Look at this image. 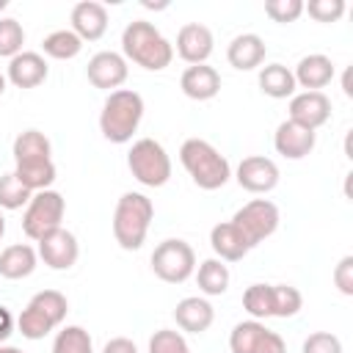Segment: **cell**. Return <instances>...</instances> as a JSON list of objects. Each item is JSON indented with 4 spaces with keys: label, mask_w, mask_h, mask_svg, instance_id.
I'll list each match as a JSON object with an SVG mask.
<instances>
[{
    "label": "cell",
    "mask_w": 353,
    "mask_h": 353,
    "mask_svg": "<svg viewBox=\"0 0 353 353\" xmlns=\"http://www.w3.org/2000/svg\"><path fill=\"white\" fill-rule=\"evenodd\" d=\"M121 52H124V61H132L146 72H160L174 58L171 41L146 19H135L124 28Z\"/></svg>",
    "instance_id": "cell-1"
},
{
    "label": "cell",
    "mask_w": 353,
    "mask_h": 353,
    "mask_svg": "<svg viewBox=\"0 0 353 353\" xmlns=\"http://www.w3.org/2000/svg\"><path fill=\"white\" fill-rule=\"evenodd\" d=\"M143 119V97L132 88L110 91L102 113H99V132L110 143H127L132 141V132L138 130Z\"/></svg>",
    "instance_id": "cell-2"
},
{
    "label": "cell",
    "mask_w": 353,
    "mask_h": 353,
    "mask_svg": "<svg viewBox=\"0 0 353 353\" xmlns=\"http://www.w3.org/2000/svg\"><path fill=\"white\" fill-rule=\"evenodd\" d=\"M179 163L201 190H218L232 176L229 160L210 141H201V138H188L179 146Z\"/></svg>",
    "instance_id": "cell-3"
},
{
    "label": "cell",
    "mask_w": 353,
    "mask_h": 353,
    "mask_svg": "<svg viewBox=\"0 0 353 353\" xmlns=\"http://www.w3.org/2000/svg\"><path fill=\"white\" fill-rule=\"evenodd\" d=\"M154 218V204L152 199H146L143 193H124L116 201V212H113V237L124 251H138L146 240L149 223Z\"/></svg>",
    "instance_id": "cell-4"
},
{
    "label": "cell",
    "mask_w": 353,
    "mask_h": 353,
    "mask_svg": "<svg viewBox=\"0 0 353 353\" xmlns=\"http://www.w3.org/2000/svg\"><path fill=\"white\" fill-rule=\"evenodd\" d=\"M127 168L146 188H163L171 179V157L154 138H141L127 152Z\"/></svg>",
    "instance_id": "cell-5"
},
{
    "label": "cell",
    "mask_w": 353,
    "mask_h": 353,
    "mask_svg": "<svg viewBox=\"0 0 353 353\" xmlns=\"http://www.w3.org/2000/svg\"><path fill=\"white\" fill-rule=\"evenodd\" d=\"M63 212H66V201L58 190H39L30 196L28 207H25V215H22V232L30 237V240H41L44 234L61 229V221H63Z\"/></svg>",
    "instance_id": "cell-6"
},
{
    "label": "cell",
    "mask_w": 353,
    "mask_h": 353,
    "mask_svg": "<svg viewBox=\"0 0 353 353\" xmlns=\"http://www.w3.org/2000/svg\"><path fill=\"white\" fill-rule=\"evenodd\" d=\"M152 270L160 281L168 284H182L193 276L196 270V251L190 248V243L171 237L163 240L154 251H152Z\"/></svg>",
    "instance_id": "cell-7"
},
{
    "label": "cell",
    "mask_w": 353,
    "mask_h": 353,
    "mask_svg": "<svg viewBox=\"0 0 353 353\" xmlns=\"http://www.w3.org/2000/svg\"><path fill=\"white\" fill-rule=\"evenodd\" d=\"M279 221H281L279 207L273 201H268V199H254V201L243 204L232 218V223L237 226V232L245 237V243L251 248L265 243L279 229Z\"/></svg>",
    "instance_id": "cell-8"
},
{
    "label": "cell",
    "mask_w": 353,
    "mask_h": 353,
    "mask_svg": "<svg viewBox=\"0 0 353 353\" xmlns=\"http://www.w3.org/2000/svg\"><path fill=\"white\" fill-rule=\"evenodd\" d=\"M234 179L248 193H270L279 185V165L270 157L251 154V157L240 160V165L234 171Z\"/></svg>",
    "instance_id": "cell-9"
},
{
    "label": "cell",
    "mask_w": 353,
    "mask_h": 353,
    "mask_svg": "<svg viewBox=\"0 0 353 353\" xmlns=\"http://www.w3.org/2000/svg\"><path fill=\"white\" fill-rule=\"evenodd\" d=\"M39 256L52 270H69L80 256L77 237L69 229L61 226V229H55V232H50V234H44L39 240Z\"/></svg>",
    "instance_id": "cell-10"
},
{
    "label": "cell",
    "mask_w": 353,
    "mask_h": 353,
    "mask_svg": "<svg viewBox=\"0 0 353 353\" xmlns=\"http://www.w3.org/2000/svg\"><path fill=\"white\" fill-rule=\"evenodd\" d=\"M127 61L124 55L113 52V50H102L97 52L88 66H85V74H88V83L94 88H102V91H119V85L127 80Z\"/></svg>",
    "instance_id": "cell-11"
},
{
    "label": "cell",
    "mask_w": 353,
    "mask_h": 353,
    "mask_svg": "<svg viewBox=\"0 0 353 353\" xmlns=\"http://www.w3.org/2000/svg\"><path fill=\"white\" fill-rule=\"evenodd\" d=\"M331 119V99L323 91H301L290 97V121L317 130Z\"/></svg>",
    "instance_id": "cell-12"
},
{
    "label": "cell",
    "mask_w": 353,
    "mask_h": 353,
    "mask_svg": "<svg viewBox=\"0 0 353 353\" xmlns=\"http://www.w3.org/2000/svg\"><path fill=\"white\" fill-rule=\"evenodd\" d=\"M215 50V39H212V30L201 22H188L179 28L176 33V55L196 66V63H207V58L212 55Z\"/></svg>",
    "instance_id": "cell-13"
},
{
    "label": "cell",
    "mask_w": 353,
    "mask_h": 353,
    "mask_svg": "<svg viewBox=\"0 0 353 353\" xmlns=\"http://www.w3.org/2000/svg\"><path fill=\"white\" fill-rule=\"evenodd\" d=\"M314 143H317V135H314V130H306V127H301V124H295V121H281L279 127H276V135H273V146H276V152L281 154V157H287V160H303L312 149H314Z\"/></svg>",
    "instance_id": "cell-14"
},
{
    "label": "cell",
    "mask_w": 353,
    "mask_h": 353,
    "mask_svg": "<svg viewBox=\"0 0 353 353\" xmlns=\"http://www.w3.org/2000/svg\"><path fill=\"white\" fill-rule=\"evenodd\" d=\"M72 30L80 41H97L108 30V8L97 0H83L72 8Z\"/></svg>",
    "instance_id": "cell-15"
},
{
    "label": "cell",
    "mask_w": 353,
    "mask_h": 353,
    "mask_svg": "<svg viewBox=\"0 0 353 353\" xmlns=\"http://www.w3.org/2000/svg\"><path fill=\"white\" fill-rule=\"evenodd\" d=\"M6 80L11 85H17V88H36V85H41L47 80V61H44V55L22 50L19 55H14L8 61Z\"/></svg>",
    "instance_id": "cell-16"
},
{
    "label": "cell",
    "mask_w": 353,
    "mask_h": 353,
    "mask_svg": "<svg viewBox=\"0 0 353 353\" xmlns=\"http://www.w3.org/2000/svg\"><path fill=\"white\" fill-rule=\"evenodd\" d=\"M179 88L188 99H196V102H207L212 97H218L221 91V74L207 66V63H196V66H188L179 77Z\"/></svg>",
    "instance_id": "cell-17"
},
{
    "label": "cell",
    "mask_w": 353,
    "mask_h": 353,
    "mask_svg": "<svg viewBox=\"0 0 353 353\" xmlns=\"http://www.w3.org/2000/svg\"><path fill=\"white\" fill-rule=\"evenodd\" d=\"M265 52H268V47H265V41H262L256 33H240V36H234V39L229 41V47H226V61H229L234 69H240V72H251V69L262 66Z\"/></svg>",
    "instance_id": "cell-18"
},
{
    "label": "cell",
    "mask_w": 353,
    "mask_h": 353,
    "mask_svg": "<svg viewBox=\"0 0 353 353\" xmlns=\"http://www.w3.org/2000/svg\"><path fill=\"white\" fill-rule=\"evenodd\" d=\"M174 320L182 331L188 334H204L212 320H215V312L210 306L207 298H199V295H190V298H182L174 309Z\"/></svg>",
    "instance_id": "cell-19"
},
{
    "label": "cell",
    "mask_w": 353,
    "mask_h": 353,
    "mask_svg": "<svg viewBox=\"0 0 353 353\" xmlns=\"http://www.w3.org/2000/svg\"><path fill=\"white\" fill-rule=\"evenodd\" d=\"M292 77H295V85H301L306 91H320L334 80V63L328 55H320V52L303 55L298 61Z\"/></svg>",
    "instance_id": "cell-20"
},
{
    "label": "cell",
    "mask_w": 353,
    "mask_h": 353,
    "mask_svg": "<svg viewBox=\"0 0 353 353\" xmlns=\"http://www.w3.org/2000/svg\"><path fill=\"white\" fill-rule=\"evenodd\" d=\"M210 245H212V251L218 254L221 262H240L251 251V245L245 243V237L237 232V226L232 221H223V223L212 226Z\"/></svg>",
    "instance_id": "cell-21"
},
{
    "label": "cell",
    "mask_w": 353,
    "mask_h": 353,
    "mask_svg": "<svg viewBox=\"0 0 353 353\" xmlns=\"http://www.w3.org/2000/svg\"><path fill=\"white\" fill-rule=\"evenodd\" d=\"M36 262H39V254L25 245V243H17V245H8L0 251V276L3 279H28L33 270H36Z\"/></svg>",
    "instance_id": "cell-22"
},
{
    "label": "cell",
    "mask_w": 353,
    "mask_h": 353,
    "mask_svg": "<svg viewBox=\"0 0 353 353\" xmlns=\"http://www.w3.org/2000/svg\"><path fill=\"white\" fill-rule=\"evenodd\" d=\"M50 154H52L50 138L44 132H39V130H25L14 141V160H17V165L44 163V160H50Z\"/></svg>",
    "instance_id": "cell-23"
},
{
    "label": "cell",
    "mask_w": 353,
    "mask_h": 353,
    "mask_svg": "<svg viewBox=\"0 0 353 353\" xmlns=\"http://www.w3.org/2000/svg\"><path fill=\"white\" fill-rule=\"evenodd\" d=\"M259 88L270 99H287L295 94V77L284 63H268L259 69Z\"/></svg>",
    "instance_id": "cell-24"
},
{
    "label": "cell",
    "mask_w": 353,
    "mask_h": 353,
    "mask_svg": "<svg viewBox=\"0 0 353 353\" xmlns=\"http://www.w3.org/2000/svg\"><path fill=\"white\" fill-rule=\"evenodd\" d=\"M41 50H44V55H50V58H55V61H69V58L80 55L83 41L77 39V33H74L72 28H69V30L61 28V30H52V33L44 36Z\"/></svg>",
    "instance_id": "cell-25"
},
{
    "label": "cell",
    "mask_w": 353,
    "mask_h": 353,
    "mask_svg": "<svg viewBox=\"0 0 353 353\" xmlns=\"http://www.w3.org/2000/svg\"><path fill=\"white\" fill-rule=\"evenodd\" d=\"M30 193H39V190H50V185L55 182V163L52 160H44V163H25V165H17L11 171Z\"/></svg>",
    "instance_id": "cell-26"
},
{
    "label": "cell",
    "mask_w": 353,
    "mask_h": 353,
    "mask_svg": "<svg viewBox=\"0 0 353 353\" xmlns=\"http://www.w3.org/2000/svg\"><path fill=\"white\" fill-rule=\"evenodd\" d=\"M196 281H199V290L204 295H223L229 290V268L218 256L215 259H204L199 265Z\"/></svg>",
    "instance_id": "cell-27"
},
{
    "label": "cell",
    "mask_w": 353,
    "mask_h": 353,
    "mask_svg": "<svg viewBox=\"0 0 353 353\" xmlns=\"http://www.w3.org/2000/svg\"><path fill=\"white\" fill-rule=\"evenodd\" d=\"M265 331L268 328L259 320H243V323H237L232 328V334H229V350L232 353H254Z\"/></svg>",
    "instance_id": "cell-28"
},
{
    "label": "cell",
    "mask_w": 353,
    "mask_h": 353,
    "mask_svg": "<svg viewBox=\"0 0 353 353\" xmlns=\"http://www.w3.org/2000/svg\"><path fill=\"white\" fill-rule=\"evenodd\" d=\"M30 306H36L52 325H61L63 317H66V312H69V301L58 290H41V292H36L30 298Z\"/></svg>",
    "instance_id": "cell-29"
},
{
    "label": "cell",
    "mask_w": 353,
    "mask_h": 353,
    "mask_svg": "<svg viewBox=\"0 0 353 353\" xmlns=\"http://www.w3.org/2000/svg\"><path fill=\"white\" fill-rule=\"evenodd\" d=\"M52 353H94V345L83 325H66L55 334Z\"/></svg>",
    "instance_id": "cell-30"
},
{
    "label": "cell",
    "mask_w": 353,
    "mask_h": 353,
    "mask_svg": "<svg viewBox=\"0 0 353 353\" xmlns=\"http://www.w3.org/2000/svg\"><path fill=\"white\" fill-rule=\"evenodd\" d=\"M243 309L251 314V320L273 317V292H270V284H251L243 292Z\"/></svg>",
    "instance_id": "cell-31"
},
{
    "label": "cell",
    "mask_w": 353,
    "mask_h": 353,
    "mask_svg": "<svg viewBox=\"0 0 353 353\" xmlns=\"http://www.w3.org/2000/svg\"><path fill=\"white\" fill-rule=\"evenodd\" d=\"M270 292H273V317H295L303 306V298L295 287L290 284H270Z\"/></svg>",
    "instance_id": "cell-32"
},
{
    "label": "cell",
    "mask_w": 353,
    "mask_h": 353,
    "mask_svg": "<svg viewBox=\"0 0 353 353\" xmlns=\"http://www.w3.org/2000/svg\"><path fill=\"white\" fill-rule=\"evenodd\" d=\"M17 328H19V334H22L25 339H33V342H36V339H44L55 325H52L36 306L28 303V306L22 309V314L17 317Z\"/></svg>",
    "instance_id": "cell-33"
},
{
    "label": "cell",
    "mask_w": 353,
    "mask_h": 353,
    "mask_svg": "<svg viewBox=\"0 0 353 353\" xmlns=\"http://www.w3.org/2000/svg\"><path fill=\"white\" fill-rule=\"evenodd\" d=\"M30 196H33V193H30L14 174H3V176H0V207H3V210L28 207Z\"/></svg>",
    "instance_id": "cell-34"
},
{
    "label": "cell",
    "mask_w": 353,
    "mask_h": 353,
    "mask_svg": "<svg viewBox=\"0 0 353 353\" xmlns=\"http://www.w3.org/2000/svg\"><path fill=\"white\" fill-rule=\"evenodd\" d=\"M25 44V30L14 17L0 19V58H14L22 52Z\"/></svg>",
    "instance_id": "cell-35"
},
{
    "label": "cell",
    "mask_w": 353,
    "mask_h": 353,
    "mask_svg": "<svg viewBox=\"0 0 353 353\" xmlns=\"http://www.w3.org/2000/svg\"><path fill=\"white\" fill-rule=\"evenodd\" d=\"M149 353H190L185 336L171 328H160L149 339Z\"/></svg>",
    "instance_id": "cell-36"
},
{
    "label": "cell",
    "mask_w": 353,
    "mask_h": 353,
    "mask_svg": "<svg viewBox=\"0 0 353 353\" xmlns=\"http://www.w3.org/2000/svg\"><path fill=\"white\" fill-rule=\"evenodd\" d=\"M265 14L273 19V22H295L301 14H303V3L301 0H265Z\"/></svg>",
    "instance_id": "cell-37"
},
{
    "label": "cell",
    "mask_w": 353,
    "mask_h": 353,
    "mask_svg": "<svg viewBox=\"0 0 353 353\" xmlns=\"http://www.w3.org/2000/svg\"><path fill=\"white\" fill-rule=\"evenodd\" d=\"M303 11L314 19V22H336L345 14V3L342 0H309L303 6Z\"/></svg>",
    "instance_id": "cell-38"
},
{
    "label": "cell",
    "mask_w": 353,
    "mask_h": 353,
    "mask_svg": "<svg viewBox=\"0 0 353 353\" xmlns=\"http://www.w3.org/2000/svg\"><path fill=\"white\" fill-rule=\"evenodd\" d=\"M301 353H342V342L331 331H314L303 339Z\"/></svg>",
    "instance_id": "cell-39"
},
{
    "label": "cell",
    "mask_w": 353,
    "mask_h": 353,
    "mask_svg": "<svg viewBox=\"0 0 353 353\" xmlns=\"http://www.w3.org/2000/svg\"><path fill=\"white\" fill-rule=\"evenodd\" d=\"M334 284L342 295H353V256H342L334 268Z\"/></svg>",
    "instance_id": "cell-40"
},
{
    "label": "cell",
    "mask_w": 353,
    "mask_h": 353,
    "mask_svg": "<svg viewBox=\"0 0 353 353\" xmlns=\"http://www.w3.org/2000/svg\"><path fill=\"white\" fill-rule=\"evenodd\" d=\"M254 353H287V345H284V339L276 334V331H265L262 334V339H259V345H256V350Z\"/></svg>",
    "instance_id": "cell-41"
},
{
    "label": "cell",
    "mask_w": 353,
    "mask_h": 353,
    "mask_svg": "<svg viewBox=\"0 0 353 353\" xmlns=\"http://www.w3.org/2000/svg\"><path fill=\"white\" fill-rule=\"evenodd\" d=\"M102 353H138V347H135L132 339H127V336H116V339L105 342Z\"/></svg>",
    "instance_id": "cell-42"
},
{
    "label": "cell",
    "mask_w": 353,
    "mask_h": 353,
    "mask_svg": "<svg viewBox=\"0 0 353 353\" xmlns=\"http://www.w3.org/2000/svg\"><path fill=\"white\" fill-rule=\"evenodd\" d=\"M11 331H14V317L6 306H0V342H6L11 336Z\"/></svg>",
    "instance_id": "cell-43"
},
{
    "label": "cell",
    "mask_w": 353,
    "mask_h": 353,
    "mask_svg": "<svg viewBox=\"0 0 353 353\" xmlns=\"http://www.w3.org/2000/svg\"><path fill=\"white\" fill-rule=\"evenodd\" d=\"M342 91H345V97H353V88H350V69L345 72V80H342Z\"/></svg>",
    "instance_id": "cell-44"
},
{
    "label": "cell",
    "mask_w": 353,
    "mask_h": 353,
    "mask_svg": "<svg viewBox=\"0 0 353 353\" xmlns=\"http://www.w3.org/2000/svg\"><path fill=\"white\" fill-rule=\"evenodd\" d=\"M0 353H22V350L14 347V345H6V347H0Z\"/></svg>",
    "instance_id": "cell-45"
},
{
    "label": "cell",
    "mask_w": 353,
    "mask_h": 353,
    "mask_svg": "<svg viewBox=\"0 0 353 353\" xmlns=\"http://www.w3.org/2000/svg\"><path fill=\"white\" fill-rule=\"evenodd\" d=\"M3 234H6V218L0 215V240H3Z\"/></svg>",
    "instance_id": "cell-46"
},
{
    "label": "cell",
    "mask_w": 353,
    "mask_h": 353,
    "mask_svg": "<svg viewBox=\"0 0 353 353\" xmlns=\"http://www.w3.org/2000/svg\"><path fill=\"white\" fill-rule=\"evenodd\" d=\"M6 83H8L6 74H0V97H3V91H6Z\"/></svg>",
    "instance_id": "cell-47"
},
{
    "label": "cell",
    "mask_w": 353,
    "mask_h": 353,
    "mask_svg": "<svg viewBox=\"0 0 353 353\" xmlns=\"http://www.w3.org/2000/svg\"><path fill=\"white\" fill-rule=\"evenodd\" d=\"M6 6H8V0H0V11H3V8H6Z\"/></svg>",
    "instance_id": "cell-48"
}]
</instances>
